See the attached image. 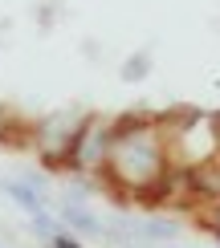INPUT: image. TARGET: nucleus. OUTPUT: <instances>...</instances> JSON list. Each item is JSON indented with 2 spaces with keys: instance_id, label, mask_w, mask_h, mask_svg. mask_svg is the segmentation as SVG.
Here are the masks:
<instances>
[{
  "instance_id": "nucleus-1",
  "label": "nucleus",
  "mask_w": 220,
  "mask_h": 248,
  "mask_svg": "<svg viewBox=\"0 0 220 248\" xmlns=\"http://www.w3.org/2000/svg\"><path fill=\"white\" fill-rule=\"evenodd\" d=\"M106 163L127 187H147L163 171V155H159V142H155L151 130H114Z\"/></svg>"
},
{
  "instance_id": "nucleus-2",
  "label": "nucleus",
  "mask_w": 220,
  "mask_h": 248,
  "mask_svg": "<svg viewBox=\"0 0 220 248\" xmlns=\"http://www.w3.org/2000/svg\"><path fill=\"white\" fill-rule=\"evenodd\" d=\"M106 130H102V122L98 118H90L86 126H82L78 134V142H73V163H82V167H94V163H102L106 159Z\"/></svg>"
},
{
  "instance_id": "nucleus-3",
  "label": "nucleus",
  "mask_w": 220,
  "mask_h": 248,
  "mask_svg": "<svg viewBox=\"0 0 220 248\" xmlns=\"http://www.w3.org/2000/svg\"><path fill=\"white\" fill-rule=\"evenodd\" d=\"M61 220H66V224H73V228H78V232H86V236H94V232H98V220H94V216L82 208V203H73V200H66V203H61Z\"/></svg>"
},
{
  "instance_id": "nucleus-4",
  "label": "nucleus",
  "mask_w": 220,
  "mask_h": 248,
  "mask_svg": "<svg viewBox=\"0 0 220 248\" xmlns=\"http://www.w3.org/2000/svg\"><path fill=\"white\" fill-rule=\"evenodd\" d=\"M4 191L13 195V200L20 203V208H29V212H33V216L41 212V195H37L33 187H29V183H4Z\"/></svg>"
},
{
  "instance_id": "nucleus-5",
  "label": "nucleus",
  "mask_w": 220,
  "mask_h": 248,
  "mask_svg": "<svg viewBox=\"0 0 220 248\" xmlns=\"http://www.w3.org/2000/svg\"><path fill=\"white\" fill-rule=\"evenodd\" d=\"M33 228H37V236H49V240L57 236V232H53V220H49L45 212H37V216H33Z\"/></svg>"
},
{
  "instance_id": "nucleus-6",
  "label": "nucleus",
  "mask_w": 220,
  "mask_h": 248,
  "mask_svg": "<svg viewBox=\"0 0 220 248\" xmlns=\"http://www.w3.org/2000/svg\"><path fill=\"white\" fill-rule=\"evenodd\" d=\"M143 236H155V240H167V236H175V224H147Z\"/></svg>"
},
{
  "instance_id": "nucleus-7",
  "label": "nucleus",
  "mask_w": 220,
  "mask_h": 248,
  "mask_svg": "<svg viewBox=\"0 0 220 248\" xmlns=\"http://www.w3.org/2000/svg\"><path fill=\"white\" fill-rule=\"evenodd\" d=\"M53 248H82V244H73L69 236H53Z\"/></svg>"
},
{
  "instance_id": "nucleus-8",
  "label": "nucleus",
  "mask_w": 220,
  "mask_h": 248,
  "mask_svg": "<svg viewBox=\"0 0 220 248\" xmlns=\"http://www.w3.org/2000/svg\"><path fill=\"white\" fill-rule=\"evenodd\" d=\"M216 220H220V212H216Z\"/></svg>"
}]
</instances>
